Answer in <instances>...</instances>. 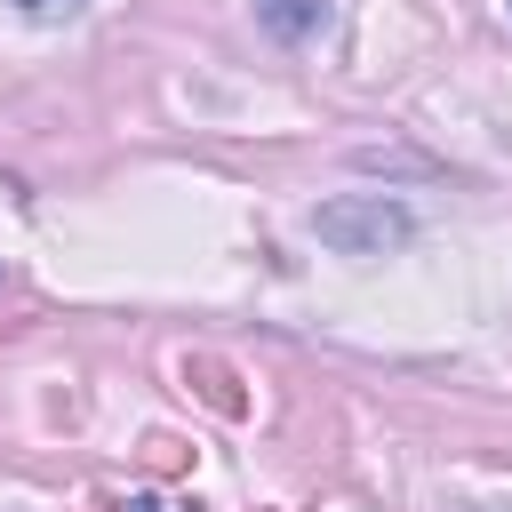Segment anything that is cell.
<instances>
[{"label":"cell","mask_w":512,"mask_h":512,"mask_svg":"<svg viewBox=\"0 0 512 512\" xmlns=\"http://www.w3.org/2000/svg\"><path fill=\"white\" fill-rule=\"evenodd\" d=\"M312 232L336 256H384V248H400L416 232V216L400 200H384V192H344V200H320L312 208Z\"/></svg>","instance_id":"6da1fadb"},{"label":"cell","mask_w":512,"mask_h":512,"mask_svg":"<svg viewBox=\"0 0 512 512\" xmlns=\"http://www.w3.org/2000/svg\"><path fill=\"white\" fill-rule=\"evenodd\" d=\"M184 392H200V400H208L216 416H232V424L248 416V384H240L216 352H184Z\"/></svg>","instance_id":"7a4b0ae2"},{"label":"cell","mask_w":512,"mask_h":512,"mask_svg":"<svg viewBox=\"0 0 512 512\" xmlns=\"http://www.w3.org/2000/svg\"><path fill=\"white\" fill-rule=\"evenodd\" d=\"M264 24H272L280 40H304V32L328 24V8H320V0H264Z\"/></svg>","instance_id":"3957f363"},{"label":"cell","mask_w":512,"mask_h":512,"mask_svg":"<svg viewBox=\"0 0 512 512\" xmlns=\"http://www.w3.org/2000/svg\"><path fill=\"white\" fill-rule=\"evenodd\" d=\"M136 456H144V472H192V448H184L176 432H152Z\"/></svg>","instance_id":"277c9868"},{"label":"cell","mask_w":512,"mask_h":512,"mask_svg":"<svg viewBox=\"0 0 512 512\" xmlns=\"http://www.w3.org/2000/svg\"><path fill=\"white\" fill-rule=\"evenodd\" d=\"M16 8H32V16H56V8H80V0H16Z\"/></svg>","instance_id":"5b68a950"},{"label":"cell","mask_w":512,"mask_h":512,"mask_svg":"<svg viewBox=\"0 0 512 512\" xmlns=\"http://www.w3.org/2000/svg\"><path fill=\"white\" fill-rule=\"evenodd\" d=\"M128 512H168V504L160 496H128Z\"/></svg>","instance_id":"8992f818"}]
</instances>
